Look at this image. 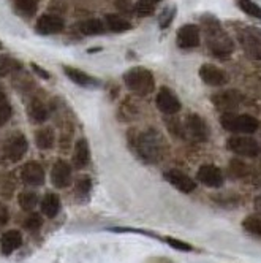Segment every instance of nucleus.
Wrapping results in <instances>:
<instances>
[{
    "label": "nucleus",
    "instance_id": "1",
    "mask_svg": "<svg viewBox=\"0 0 261 263\" xmlns=\"http://www.w3.org/2000/svg\"><path fill=\"white\" fill-rule=\"evenodd\" d=\"M163 149H165V141L157 130H146L136 140L138 156L149 163L158 162L163 156Z\"/></svg>",
    "mask_w": 261,
    "mask_h": 263
},
{
    "label": "nucleus",
    "instance_id": "2",
    "mask_svg": "<svg viewBox=\"0 0 261 263\" xmlns=\"http://www.w3.org/2000/svg\"><path fill=\"white\" fill-rule=\"evenodd\" d=\"M124 83L130 90H132L133 93H136V96H139V97L147 96V93H151L155 89L154 74L147 68H143V67L130 68L124 74Z\"/></svg>",
    "mask_w": 261,
    "mask_h": 263
},
{
    "label": "nucleus",
    "instance_id": "3",
    "mask_svg": "<svg viewBox=\"0 0 261 263\" xmlns=\"http://www.w3.org/2000/svg\"><path fill=\"white\" fill-rule=\"evenodd\" d=\"M206 39L208 46L215 58H228L233 52V40L222 30L220 24L214 20V26L206 24Z\"/></svg>",
    "mask_w": 261,
    "mask_h": 263
},
{
    "label": "nucleus",
    "instance_id": "4",
    "mask_svg": "<svg viewBox=\"0 0 261 263\" xmlns=\"http://www.w3.org/2000/svg\"><path fill=\"white\" fill-rule=\"evenodd\" d=\"M220 124L223 128L233 134H244L250 135L258 128V119H255L250 115H234V112H225L220 118Z\"/></svg>",
    "mask_w": 261,
    "mask_h": 263
},
{
    "label": "nucleus",
    "instance_id": "5",
    "mask_svg": "<svg viewBox=\"0 0 261 263\" xmlns=\"http://www.w3.org/2000/svg\"><path fill=\"white\" fill-rule=\"evenodd\" d=\"M228 149L231 153L237 156H244V157H256L259 154V146L258 143L247 137V135H233L227 141Z\"/></svg>",
    "mask_w": 261,
    "mask_h": 263
},
{
    "label": "nucleus",
    "instance_id": "6",
    "mask_svg": "<svg viewBox=\"0 0 261 263\" xmlns=\"http://www.w3.org/2000/svg\"><path fill=\"white\" fill-rule=\"evenodd\" d=\"M240 46L252 59H261V33L256 29H246L239 33Z\"/></svg>",
    "mask_w": 261,
    "mask_h": 263
},
{
    "label": "nucleus",
    "instance_id": "7",
    "mask_svg": "<svg viewBox=\"0 0 261 263\" xmlns=\"http://www.w3.org/2000/svg\"><path fill=\"white\" fill-rule=\"evenodd\" d=\"M184 130L187 132V135L193 138L195 141H206L209 138V128L204 119L198 115H190L185 119Z\"/></svg>",
    "mask_w": 261,
    "mask_h": 263
},
{
    "label": "nucleus",
    "instance_id": "8",
    "mask_svg": "<svg viewBox=\"0 0 261 263\" xmlns=\"http://www.w3.org/2000/svg\"><path fill=\"white\" fill-rule=\"evenodd\" d=\"M157 108L165 112V115H176V112L180 111V102L179 99L174 96V92L170 90L168 87H162L157 93V99H155Z\"/></svg>",
    "mask_w": 261,
    "mask_h": 263
},
{
    "label": "nucleus",
    "instance_id": "9",
    "mask_svg": "<svg viewBox=\"0 0 261 263\" xmlns=\"http://www.w3.org/2000/svg\"><path fill=\"white\" fill-rule=\"evenodd\" d=\"M163 178L182 194H190L195 191V187H196V182L190 176H187L179 170H168L163 173Z\"/></svg>",
    "mask_w": 261,
    "mask_h": 263
},
{
    "label": "nucleus",
    "instance_id": "10",
    "mask_svg": "<svg viewBox=\"0 0 261 263\" xmlns=\"http://www.w3.org/2000/svg\"><path fill=\"white\" fill-rule=\"evenodd\" d=\"M199 78L204 81V84L215 86V87L228 83V74L222 68H218V67L212 65V64H204L199 68Z\"/></svg>",
    "mask_w": 261,
    "mask_h": 263
},
{
    "label": "nucleus",
    "instance_id": "11",
    "mask_svg": "<svg viewBox=\"0 0 261 263\" xmlns=\"http://www.w3.org/2000/svg\"><path fill=\"white\" fill-rule=\"evenodd\" d=\"M240 100H242V96L236 90H227V92L217 93V96L212 97L214 105L220 111H223V115H225V112H233L236 108H239Z\"/></svg>",
    "mask_w": 261,
    "mask_h": 263
},
{
    "label": "nucleus",
    "instance_id": "12",
    "mask_svg": "<svg viewBox=\"0 0 261 263\" xmlns=\"http://www.w3.org/2000/svg\"><path fill=\"white\" fill-rule=\"evenodd\" d=\"M65 27V23L62 17L55 16V14H43L38 17L36 21V32L42 33V35H54V33H59L62 32Z\"/></svg>",
    "mask_w": 261,
    "mask_h": 263
},
{
    "label": "nucleus",
    "instance_id": "13",
    "mask_svg": "<svg viewBox=\"0 0 261 263\" xmlns=\"http://www.w3.org/2000/svg\"><path fill=\"white\" fill-rule=\"evenodd\" d=\"M198 182L208 187H220L223 184V173L215 165H203L196 173Z\"/></svg>",
    "mask_w": 261,
    "mask_h": 263
},
{
    "label": "nucleus",
    "instance_id": "14",
    "mask_svg": "<svg viewBox=\"0 0 261 263\" xmlns=\"http://www.w3.org/2000/svg\"><path fill=\"white\" fill-rule=\"evenodd\" d=\"M177 45L180 48L190 49L199 46V29L195 24H185L177 32Z\"/></svg>",
    "mask_w": 261,
    "mask_h": 263
},
{
    "label": "nucleus",
    "instance_id": "15",
    "mask_svg": "<svg viewBox=\"0 0 261 263\" xmlns=\"http://www.w3.org/2000/svg\"><path fill=\"white\" fill-rule=\"evenodd\" d=\"M27 147H29V143L26 140L24 135L17 134L14 137H11L7 144H5V156L13 160V162H17L26 153H27Z\"/></svg>",
    "mask_w": 261,
    "mask_h": 263
},
{
    "label": "nucleus",
    "instance_id": "16",
    "mask_svg": "<svg viewBox=\"0 0 261 263\" xmlns=\"http://www.w3.org/2000/svg\"><path fill=\"white\" fill-rule=\"evenodd\" d=\"M51 181L55 187H57V189H64V187L70 185V182H71V166L64 160H57L52 166Z\"/></svg>",
    "mask_w": 261,
    "mask_h": 263
},
{
    "label": "nucleus",
    "instance_id": "17",
    "mask_svg": "<svg viewBox=\"0 0 261 263\" xmlns=\"http://www.w3.org/2000/svg\"><path fill=\"white\" fill-rule=\"evenodd\" d=\"M21 178L29 185H42L45 182V170L38 162H27L23 166Z\"/></svg>",
    "mask_w": 261,
    "mask_h": 263
},
{
    "label": "nucleus",
    "instance_id": "18",
    "mask_svg": "<svg viewBox=\"0 0 261 263\" xmlns=\"http://www.w3.org/2000/svg\"><path fill=\"white\" fill-rule=\"evenodd\" d=\"M21 244H23V235L17 230H10L2 235V239H0V249H2V252L5 255H10L19 248Z\"/></svg>",
    "mask_w": 261,
    "mask_h": 263
},
{
    "label": "nucleus",
    "instance_id": "19",
    "mask_svg": "<svg viewBox=\"0 0 261 263\" xmlns=\"http://www.w3.org/2000/svg\"><path fill=\"white\" fill-rule=\"evenodd\" d=\"M64 71L68 77V80L73 81L74 84H78V86H83V87H95V86H98L95 78H92L90 74H87V73H84V71H81L78 68L65 67Z\"/></svg>",
    "mask_w": 261,
    "mask_h": 263
},
{
    "label": "nucleus",
    "instance_id": "20",
    "mask_svg": "<svg viewBox=\"0 0 261 263\" xmlns=\"http://www.w3.org/2000/svg\"><path fill=\"white\" fill-rule=\"evenodd\" d=\"M90 159V151H89V144L86 140H79L74 146V156H73V163L76 168H84L89 163Z\"/></svg>",
    "mask_w": 261,
    "mask_h": 263
},
{
    "label": "nucleus",
    "instance_id": "21",
    "mask_svg": "<svg viewBox=\"0 0 261 263\" xmlns=\"http://www.w3.org/2000/svg\"><path fill=\"white\" fill-rule=\"evenodd\" d=\"M105 21H106L108 29L114 33H122V32H127L132 29V24L119 14H106Z\"/></svg>",
    "mask_w": 261,
    "mask_h": 263
},
{
    "label": "nucleus",
    "instance_id": "22",
    "mask_svg": "<svg viewBox=\"0 0 261 263\" xmlns=\"http://www.w3.org/2000/svg\"><path fill=\"white\" fill-rule=\"evenodd\" d=\"M42 211L48 217H55L61 211V200L55 194H46L42 201Z\"/></svg>",
    "mask_w": 261,
    "mask_h": 263
},
{
    "label": "nucleus",
    "instance_id": "23",
    "mask_svg": "<svg viewBox=\"0 0 261 263\" xmlns=\"http://www.w3.org/2000/svg\"><path fill=\"white\" fill-rule=\"evenodd\" d=\"M36 147L40 149H51L54 146V132L51 128H42L35 134Z\"/></svg>",
    "mask_w": 261,
    "mask_h": 263
},
{
    "label": "nucleus",
    "instance_id": "24",
    "mask_svg": "<svg viewBox=\"0 0 261 263\" xmlns=\"http://www.w3.org/2000/svg\"><path fill=\"white\" fill-rule=\"evenodd\" d=\"M29 116L35 122H45L48 119V111L40 100H32L29 105Z\"/></svg>",
    "mask_w": 261,
    "mask_h": 263
},
{
    "label": "nucleus",
    "instance_id": "25",
    "mask_svg": "<svg viewBox=\"0 0 261 263\" xmlns=\"http://www.w3.org/2000/svg\"><path fill=\"white\" fill-rule=\"evenodd\" d=\"M79 30L84 35H102L105 32V26L100 20L94 17V20H87V21L81 23Z\"/></svg>",
    "mask_w": 261,
    "mask_h": 263
},
{
    "label": "nucleus",
    "instance_id": "26",
    "mask_svg": "<svg viewBox=\"0 0 261 263\" xmlns=\"http://www.w3.org/2000/svg\"><path fill=\"white\" fill-rule=\"evenodd\" d=\"M242 227H244L246 232H249L255 236H261V216H258V214L247 216L244 220H242Z\"/></svg>",
    "mask_w": 261,
    "mask_h": 263
},
{
    "label": "nucleus",
    "instance_id": "27",
    "mask_svg": "<svg viewBox=\"0 0 261 263\" xmlns=\"http://www.w3.org/2000/svg\"><path fill=\"white\" fill-rule=\"evenodd\" d=\"M237 7L246 14H249L252 17H256V20L261 21V7L256 5L253 0H237Z\"/></svg>",
    "mask_w": 261,
    "mask_h": 263
},
{
    "label": "nucleus",
    "instance_id": "28",
    "mask_svg": "<svg viewBox=\"0 0 261 263\" xmlns=\"http://www.w3.org/2000/svg\"><path fill=\"white\" fill-rule=\"evenodd\" d=\"M17 201H19V206L24 211H30L38 203V197H36L35 192H21L19 197H17Z\"/></svg>",
    "mask_w": 261,
    "mask_h": 263
},
{
    "label": "nucleus",
    "instance_id": "29",
    "mask_svg": "<svg viewBox=\"0 0 261 263\" xmlns=\"http://www.w3.org/2000/svg\"><path fill=\"white\" fill-rule=\"evenodd\" d=\"M16 10L24 16H33L36 11V5L33 0H16Z\"/></svg>",
    "mask_w": 261,
    "mask_h": 263
},
{
    "label": "nucleus",
    "instance_id": "30",
    "mask_svg": "<svg viewBox=\"0 0 261 263\" xmlns=\"http://www.w3.org/2000/svg\"><path fill=\"white\" fill-rule=\"evenodd\" d=\"M135 10L138 14L141 16H147V14H152L154 10H155V4L152 0H138L136 5H135Z\"/></svg>",
    "mask_w": 261,
    "mask_h": 263
},
{
    "label": "nucleus",
    "instance_id": "31",
    "mask_svg": "<svg viewBox=\"0 0 261 263\" xmlns=\"http://www.w3.org/2000/svg\"><path fill=\"white\" fill-rule=\"evenodd\" d=\"M14 67H17V64L13 59H10L8 55L0 54V77H7L11 70H14Z\"/></svg>",
    "mask_w": 261,
    "mask_h": 263
},
{
    "label": "nucleus",
    "instance_id": "32",
    "mask_svg": "<svg viewBox=\"0 0 261 263\" xmlns=\"http://www.w3.org/2000/svg\"><path fill=\"white\" fill-rule=\"evenodd\" d=\"M165 242H168L170 246L173 248V249H177V251H182V252H190V251H193V248L190 246V244H187V242H184V241H180V239H176V238H162Z\"/></svg>",
    "mask_w": 261,
    "mask_h": 263
},
{
    "label": "nucleus",
    "instance_id": "33",
    "mask_svg": "<svg viewBox=\"0 0 261 263\" xmlns=\"http://www.w3.org/2000/svg\"><path fill=\"white\" fill-rule=\"evenodd\" d=\"M10 115H11L10 105L7 102V99L2 96V93H0V125L5 124L10 119Z\"/></svg>",
    "mask_w": 261,
    "mask_h": 263
},
{
    "label": "nucleus",
    "instance_id": "34",
    "mask_svg": "<svg viewBox=\"0 0 261 263\" xmlns=\"http://www.w3.org/2000/svg\"><path fill=\"white\" fill-rule=\"evenodd\" d=\"M42 217L38 216V214H30L27 219H26V223H24V227L26 229H29V230H32V232H35V230H38L40 227H42Z\"/></svg>",
    "mask_w": 261,
    "mask_h": 263
},
{
    "label": "nucleus",
    "instance_id": "35",
    "mask_svg": "<svg viewBox=\"0 0 261 263\" xmlns=\"http://www.w3.org/2000/svg\"><path fill=\"white\" fill-rule=\"evenodd\" d=\"M90 178H87V176H83V178H79L78 179V182H76V192L79 194V195H87L89 192H90Z\"/></svg>",
    "mask_w": 261,
    "mask_h": 263
},
{
    "label": "nucleus",
    "instance_id": "36",
    "mask_svg": "<svg viewBox=\"0 0 261 263\" xmlns=\"http://www.w3.org/2000/svg\"><path fill=\"white\" fill-rule=\"evenodd\" d=\"M174 13H176V8H168V10L163 13V16L160 17V27H162V29H165V27L170 26V23L173 21Z\"/></svg>",
    "mask_w": 261,
    "mask_h": 263
},
{
    "label": "nucleus",
    "instance_id": "37",
    "mask_svg": "<svg viewBox=\"0 0 261 263\" xmlns=\"http://www.w3.org/2000/svg\"><path fill=\"white\" fill-rule=\"evenodd\" d=\"M30 67L33 68V71L36 73V74H38V77H42L43 80H49L51 78V74L46 71V70H43L40 65H36V64H30Z\"/></svg>",
    "mask_w": 261,
    "mask_h": 263
},
{
    "label": "nucleus",
    "instance_id": "38",
    "mask_svg": "<svg viewBox=\"0 0 261 263\" xmlns=\"http://www.w3.org/2000/svg\"><path fill=\"white\" fill-rule=\"evenodd\" d=\"M7 222H8V208L4 203H0V225H5Z\"/></svg>",
    "mask_w": 261,
    "mask_h": 263
},
{
    "label": "nucleus",
    "instance_id": "39",
    "mask_svg": "<svg viewBox=\"0 0 261 263\" xmlns=\"http://www.w3.org/2000/svg\"><path fill=\"white\" fill-rule=\"evenodd\" d=\"M255 208L261 213V197H258V198L255 200Z\"/></svg>",
    "mask_w": 261,
    "mask_h": 263
},
{
    "label": "nucleus",
    "instance_id": "40",
    "mask_svg": "<svg viewBox=\"0 0 261 263\" xmlns=\"http://www.w3.org/2000/svg\"><path fill=\"white\" fill-rule=\"evenodd\" d=\"M152 2H154V4H157V2H160V0H152Z\"/></svg>",
    "mask_w": 261,
    "mask_h": 263
},
{
    "label": "nucleus",
    "instance_id": "41",
    "mask_svg": "<svg viewBox=\"0 0 261 263\" xmlns=\"http://www.w3.org/2000/svg\"><path fill=\"white\" fill-rule=\"evenodd\" d=\"M0 48H2V43H0Z\"/></svg>",
    "mask_w": 261,
    "mask_h": 263
}]
</instances>
